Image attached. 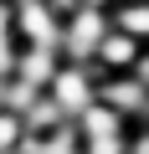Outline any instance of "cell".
<instances>
[{"label":"cell","instance_id":"obj_9","mask_svg":"<svg viewBox=\"0 0 149 154\" xmlns=\"http://www.w3.org/2000/svg\"><path fill=\"white\" fill-rule=\"evenodd\" d=\"M16 51H21V41H16V21H11V0H0V77H11Z\"/></svg>","mask_w":149,"mask_h":154},{"label":"cell","instance_id":"obj_11","mask_svg":"<svg viewBox=\"0 0 149 154\" xmlns=\"http://www.w3.org/2000/svg\"><path fill=\"white\" fill-rule=\"evenodd\" d=\"M46 5H51L57 16H67V11H77V0H46Z\"/></svg>","mask_w":149,"mask_h":154},{"label":"cell","instance_id":"obj_13","mask_svg":"<svg viewBox=\"0 0 149 154\" xmlns=\"http://www.w3.org/2000/svg\"><path fill=\"white\" fill-rule=\"evenodd\" d=\"M0 98H5V77H0Z\"/></svg>","mask_w":149,"mask_h":154},{"label":"cell","instance_id":"obj_3","mask_svg":"<svg viewBox=\"0 0 149 154\" xmlns=\"http://www.w3.org/2000/svg\"><path fill=\"white\" fill-rule=\"evenodd\" d=\"M93 88H98V72L93 67H82V62H62L57 67V77L46 82V98H51V108L72 123L82 108H93L98 98H93Z\"/></svg>","mask_w":149,"mask_h":154},{"label":"cell","instance_id":"obj_6","mask_svg":"<svg viewBox=\"0 0 149 154\" xmlns=\"http://www.w3.org/2000/svg\"><path fill=\"white\" fill-rule=\"evenodd\" d=\"M57 67H62V51H57V46H21L11 77H21V82H31V88L46 93V82L57 77Z\"/></svg>","mask_w":149,"mask_h":154},{"label":"cell","instance_id":"obj_8","mask_svg":"<svg viewBox=\"0 0 149 154\" xmlns=\"http://www.w3.org/2000/svg\"><path fill=\"white\" fill-rule=\"evenodd\" d=\"M21 154H77V128L62 118V123H51L41 134H26L21 139Z\"/></svg>","mask_w":149,"mask_h":154},{"label":"cell","instance_id":"obj_1","mask_svg":"<svg viewBox=\"0 0 149 154\" xmlns=\"http://www.w3.org/2000/svg\"><path fill=\"white\" fill-rule=\"evenodd\" d=\"M72 128H77V154H129V134L134 123H123L113 108L93 103L82 108L77 118H72Z\"/></svg>","mask_w":149,"mask_h":154},{"label":"cell","instance_id":"obj_10","mask_svg":"<svg viewBox=\"0 0 149 154\" xmlns=\"http://www.w3.org/2000/svg\"><path fill=\"white\" fill-rule=\"evenodd\" d=\"M21 139H26V123H21V113L0 108V154H21Z\"/></svg>","mask_w":149,"mask_h":154},{"label":"cell","instance_id":"obj_2","mask_svg":"<svg viewBox=\"0 0 149 154\" xmlns=\"http://www.w3.org/2000/svg\"><path fill=\"white\" fill-rule=\"evenodd\" d=\"M103 31H108V11H88V5L67 11V16H62V36H57L62 62H82V67H93V51H98Z\"/></svg>","mask_w":149,"mask_h":154},{"label":"cell","instance_id":"obj_7","mask_svg":"<svg viewBox=\"0 0 149 154\" xmlns=\"http://www.w3.org/2000/svg\"><path fill=\"white\" fill-rule=\"evenodd\" d=\"M108 26L149 46V0H113L108 5Z\"/></svg>","mask_w":149,"mask_h":154},{"label":"cell","instance_id":"obj_12","mask_svg":"<svg viewBox=\"0 0 149 154\" xmlns=\"http://www.w3.org/2000/svg\"><path fill=\"white\" fill-rule=\"evenodd\" d=\"M77 5H88V11H108L113 0H77Z\"/></svg>","mask_w":149,"mask_h":154},{"label":"cell","instance_id":"obj_14","mask_svg":"<svg viewBox=\"0 0 149 154\" xmlns=\"http://www.w3.org/2000/svg\"><path fill=\"white\" fill-rule=\"evenodd\" d=\"M11 5H16V0H11Z\"/></svg>","mask_w":149,"mask_h":154},{"label":"cell","instance_id":"obj_5","mask_svg":"<svg viewBox=\"0 0 149 154\" xmlns=\"http://www.w3.org/2000/svg\"><path fill=\"white\" fill-rule=\"evenodd\" d=\"M139 51H144V41H134V36H123V31L108 26L103 41H98V51H93V72H134Z\"/></svg>","mask_w":149,"mask_h":154},{"label":"cell","instance_id":"obj_4","mask_svg":"<svg viewBox=\"0 0 149 154\" xmlns=\"http://www.w3.org/2000/svg\"><path fill=\"white\" fill-rule=\"evenodd\" d=\"M93 98L103 108H113L123 123H149V93H144V82L134 72H98Z\"/></svg>","mask_w":149,"mask_h":154}]
</instances>
